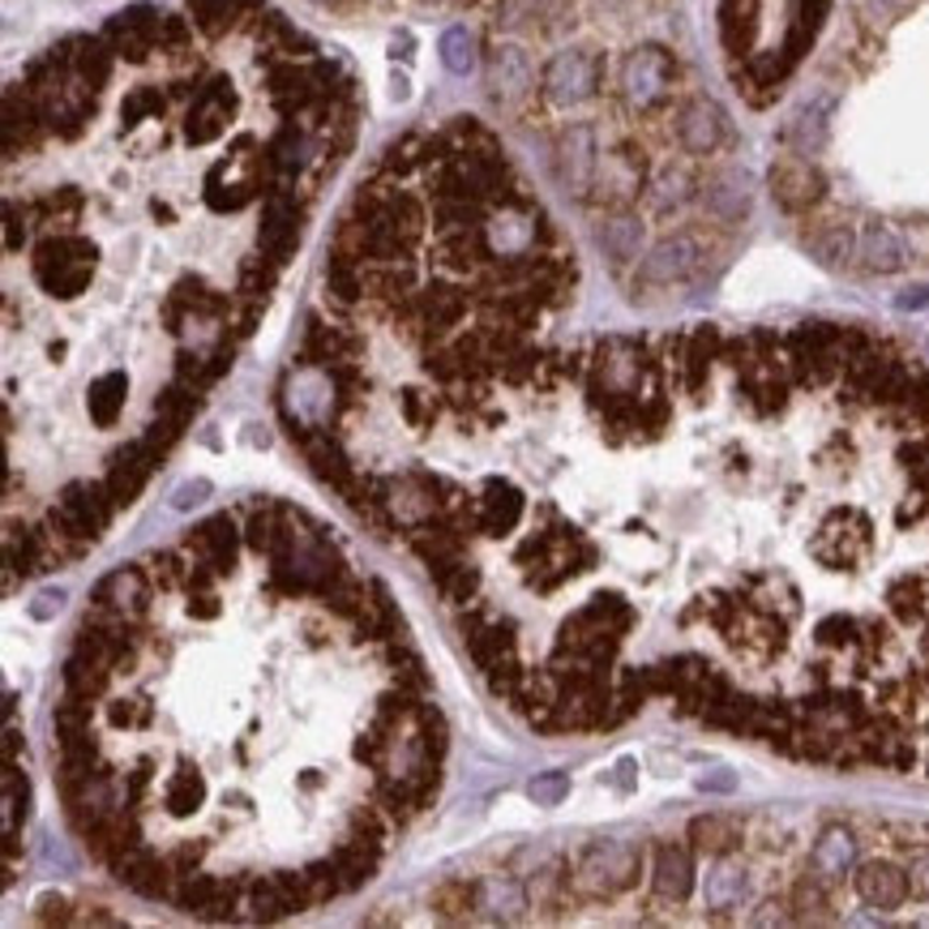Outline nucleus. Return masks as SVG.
<instances>
[{
    "label": "nucleus",
    "instance_id": "59",
    "mask_svg": "<svg viewBox=\"0 0 929 929\" xmlns=\"http://www.w3.org/2000/svg\"><path fill=\"white\" fill-rule=\"evenodd\" d=\"M390 52L394 56H412V34L403 31V34H394V43H390Z\"/></svg>",
    "mask_w": 929,
    "mask_h": 929
},
{
    "label": "nucleus",
    "instance_id": "36",
    "mask_svg": "<svg viewBox=\"0 0 929 929\" xmlns=\"http://www.w3.org/2000/svg\"><path fill=\"white\" fill-rule=\"evenodd\" d=\"M185 4H189V18L197 22V31L215 39V34H224L240 18V9L249 0H185Z\"/></svg>",
    "mask_w": 929,
    "mask_h": 929
},
{
    "label": "nucleus",
    "instance_id": "38",
    "mask_svg": "<svg viewBox=\"0 0 929 929\" xmlns=\"http://www.w3.org/2000/svg\"><path fill=\"white\" fill-rule=\"evenodd\" d=\"M163 802H167L172 814H193L197 805L206 802V780L197 771H176L167 780V788H163Z\"/></svg>",
    "mask_w": 929,
    "mask_h": 929
},
{
    "label": "nucleus",
    "instance_id": "55",
    "mask_svg": "<svg viewBox=\"0 0 929 929\" xmlns=\"http://www.w3.org/2000/svg\"><path fill=\"white\" fill-rule=\"evenodd\" d=\"M189 612H193V617H202V621L219 617V600H215V591H193V596H189Z\"/></svg>",
    "mask_w": 929,
    "mask_h": 929
},
{
    "label": "nucleus",
    "instance_id": "46",
    "mask_svg": "<svg viewBox=\"0 0 929 929\" xmlns=\"http://www.w3.org/2000/svg\"><path fill=\"white\" fill-rule=\"evenodd\" d=\"M210 493H215V484L206 481V476H193V481H180L172 493H167V506L176 514H185V510H193V506H202Z\"/></svg>",
    "mask_w": 929,
    "mask_h": 929
},
{
    "label": "nucleus",
    "instance_id": "4",
    "mask_svg": "<svg viewBox=\"0 0 929 929\" xmlns=\"http://www.w3.org/2000/svg\"><path fill=\"white\" fill-rule=\"evenodd\" d=\"M112 493H107V484H86V481H73L69 488L61 493V502H56V510H52V518L61 523L64 531L73 536V540H82V545H91V540H99L103 531H107V518H112Z\"/></svg>",
    "mask_w": 929,
    "mask_h": 929
},
{
    "label": "nucleus",
    "instance_id": "18",
    "mask_svg": "<svg viewBox=\"0 0 929 929\" xmlns=\"http://www.w3.org/2000/svg\"><path fill=\"white\" fill-rule=\"evenodd\" d=\"M677 137L690 155H715L729 142V121L711 99H690L677 116Z\"/></svg>",
    "mask_w": 929,
    "mask_h": 929
},
{
    "label": "nucleus",
    "instance_id": "5",
    "mask_svg": "<svg viewBox=\"0 0 929 929\" xmlns=\"http://www.w3.org/2000/svg\"><path fill=\"white\" fill-rule=\"evenodd\" d=\"M245 908H249V917H254V921H283V917H291V912L313 908L304 869H279V874H266V878L249 882V891H245Z\"/></svg>",
    "mask_w": 929,
    "mask_h": 929
},
{
    "label": "nucleus",
    "instance_id": "22",
    "mask_svg": "<svg viewBox=\"0 0 929 929\" xmlns=\"http://www.w3.org/2000/svg\"><path fill=\"white\" fill-rule=\"evenodd\" d=\"M596 240H600V249H605L609 261L626 266V261H634V257L642 254L647 227H642V219L639 215H630V210H612V215H605V219L596 224Z\"/></svg>",
    "mask_w": 929,
    "mask_h": 929
},
{
    "label": "nucleus",
    "instance_id": "40",
    "mask_svg": "<svg viewBox=\"0 0 929 929\" xmlns=\"http://www.w3.org/2000/svg\"><path fill=\"white\" fill-rule=\"evenodd\" d=\"M193 407H197V385H189V382L167 385L159 399H155V416L167 420V424H176V429L189 424Z\"/></svg>",
    "mask_w": 929,
    "mask_h": 929
},
{
    "label": "nucleus",
    "instance_id": "43",
    "mask_svg": "<svg viewBox=\"0 0 929 929\" xmlns=\"http://www.w3.org/2000/svg\"><path fill=\"white\" fill-rule=\"evenodd\" d=\"M527 797L536 805H545V809L561 805L570 797V775H566V771H540V775L527 784Z\"/></svg>",
    "mask_w": 929,
    "mask_h": 929
},
{
    "label": "nucleus",
    "instance_id": "54",
    "mask_svg": "<svg viewBox=\"0 0 929 929\" xmlns=\"http://www.w3.org/2000/svg\"><path fill=\"white\" fill-rule=\"evenodd\" d=\"M403 416H407V424H416V429L433 420V407H424L420 390H403Z\"/></svg>",
    "mask_w": 929,
    "mask_h": 929
},
{
    "label": "nucleus",
    "instance_id": "42",
    "mask_svg": "<svg viewBox=\"0 0 929 929\" xmlns=\"http://www.w3.org/2000/svg\"><path fill=\"white\" fill-rule=\"evenodd\" d=\"M31 788L27 775H18L13 763H4V835H18V814H27Z\"/></svg>",
    "mask_w": 929,
    "mask_h": 929
},
{
    "label": "nucleus",
    "instance_id": "19",
    "mask_svg": "<svg viewBox=\"0 0 929 929\" xmlns=\"http://www.w3.org/2000/svg\"><path fill=\"white\" fill-rule=\"evenodd\" d=\"M95 605L121 612V617H128V621H137V617L146 612V605H151V582H146V570H137V566H121V570H112V575L95 587Z\"/></svg>",
    "mask_w": 929,
    "mask_h": 929
},
{
    "label": "nucleus",
    "instance_id": "60",
    "mask_svg": "<svg viewBox=\"0 0 929 929\" xmlns=\"http://www.w3.org/2000/svg\"><path fill=\"white\" fill-rule=\"evenodd\" d=\"M313 4H339V0H313Z\"/></svg>",
    "mask_w": 929,
    "mask_h": 929
},
{
    "label": "nucleus",
    "instance_id": "1",
    "mask_svg": "<svg viewBox=\"0 0 929 929\" xmlns=\"http://www.w3.org/2000/svg\"><path fill=\"white\" fill-rule=\"evenodd\" d=\"M99 249L82 236H48L39 249H34V279L48 296H61V300H73L91 288V275H95Z\"/></svg>",
    "mask_w": 929,
    "mask_h": 929
},
{
    "label": "nucleus",
    "instance_id": "50",
    "mask_svg": "<svg viewBox=\"0 0 929 929\" xmlns=\"http://www.w3.org/2000/svg\"><path fill=\"white\" fill-rule=\"evenodd\" d=\"M433 904L442 908V912H463V908H472L476 904V887H467V882H454V887H442L437 896H433Z\"/></svg>",
    "mask_w": 929,
    "mask_h": 929
},
{
    "label": "nucleus",
    "instance_id": "29",
    "mask_svg": "<svg viewBox=\"0 0 929 929\" xmlns=\"http://www.w3.org/2000/svg\"><path fill=\"white\" fill-rule=\"evenodd\" d=\"M304 454H309V463H313V472H318L321 481L334 484L339 493H348L355 472L352 463H348V454L330 442V433H304Z\"/></svg>",
    "mask_w": 929,
    "mask_h": 929
},
{
    "label": "nucleus",
    "instance_id": "21",
    "mask_svg": "<svg viewBox=\"0 0 929 929\" xmlns=\"http://www.w3.org/2000/svg\"><path fill=\"white\" fill-rule=\"evenodd\" d=\"M699 202H703V210L715 224H737V219L750 215V185L737 172H715L699 189Z\"/></svg>",
    "mask_w": 929,
    "mask_h": 929
},
{
    "label": "nucleus",
    "instance_id": "41",
    "mask_svg": "<svg viewBox=\"0 0 929 929\" xmlns=\"http://www.w3.org/2000/svg\"><path fill=\"white\" fill-rule=\"evenodd\" d=\"M853 835L848 832H827L823 839H818V848H814V866H818V874H844L848 869V861H853Z\"/></svg>",
    "mask_w": 929,
    "mask_h": 929
},
{
    "label": "nucleus",
    "instance_id": "8",
    "mask_svg": "<svg viewBox=\"0 0 929 929\" xmlns=\"http://www.w3.org/2000/svg\"><path fill=\"white\" fill-rule=\"evenodd\" d=\"M103 39L112 43L116 56H125V61H133V64L146 61L163 39V13L155 4H128V9H121V13L107 18Z\"/></svg>",
    "mask_w": 929,
    "mask_h": 929
},
{
    "label": "nucleus",
    "instance_id": "35",
    "mask_svg": "<svg viewBox=\"0 0 929 929\" xmlns=\"http://www.w3.org/2000/svg\"><path fill=\"white\" fill-rule=\"evenodd\" d=\"M437 52H442V64L450 73H458V78L476 73V64H481V43H476V34L467 27H450L442 34V43H437Z\"/></svg>",
    "mask_w": 929,
    "mask_h": 929
},
{
    "label": "nucleus",
    "instance_id": "15",
    "mask_svg": "<svg viewBox=\"0 0 929 929\" xmlns=\"http://www.w3.org/2000/svg\"><path fill=\"white\" fill-rule=\"evenodd\" d=\"M155 463H159V454L146 446L142 437L116 450V454H112V463H107V476H103L107 493H112V502H116V506H133V502H137V493H142L146 481H151Z\"/></svg>",
    "mask_w": 929,
    "mask_h": 929
},
{
    "label": "nucleus",
    "instance_id": "53",
    "mask_svg": "<svg viewBox=\"0 0 929 929\" xmlns=\"http://www.w3.org/2000/svg\"><path fill=\"white\" fill-rule=\"evenodd\" d=\"M167 866H172L176 878H185V874H193V869L202 866V848H197V844H180V848L167 857Z\"/></svg>",
    "mask_w": 929,
    "mask_h": 929
},
{
    "label": "nucleus",
    "instance_id": "52",
    "mask_svg": "<svg viewBox=\"0 0 929 929\" xmlns=\"http://www.w3.org/2000/svg\"><path fill=\"white\" fill-rule=\"evenodd\" d=\"M27 240V215H18V206H4V249L18 254Z\"/></svg>",
    "mask_w": 929,
    "mask_h": 929
},
{
    "label": "nucleus",
    "instance_id": "13",
    "mask_svg": "<svg viewBox=\"0 0 929 929\" xmlns=\"http://www.w3.org/2000/svg\"><path fill=\"white\" fill-rule=\"evenodd\" d=\"M488 86H493V99L506 103V107H523L531 91H536V73H531V61L518 43H497L493 56H488Z\"/></svg>",
    "mask_w": 929,
    "mask_h": 929
},
{
    "label": "nucleus",
    "instance_id": "16",
    "mask_svg": "<svg viewBox=\"0 0 929 929\" xmlns=\"http://www.w3.org/2000/svg\"><path fill=\"white\" fill-rule=\"evenodd\" d=\"M463 639H467L472 660L481 664V673H493L497 664L514 660V621L484 617V612H467V617H463Z\"/></svg>",
    "mask_w": 929,
    "mask_h": 929
},
{
    "label": "nucleus",
    "instance_id": "24",
    "mask_svg": "<svg viewBox=\"0 0 929 929\" xmlns=\"http://www.w3.org/2000/svg\"><path fill=\"white\" fill-rule=\"evenodd\" d=\"M476 908H488L493 917L514 921V917H523L531 908V896H527L518 874H493V878L476 882Z\"/></svg>",
    "mask_w": 929,
    "mask_h": 929
},
{
    "label": "nucleus",
    "instance_id": "49",
    "mask_svg": "<svg viewBox=\"0 0 929 929\" xmlns=\"http://www.w3.org/2000/svg\"><path fill=\"white\" fill-rule=\"evenodd\" d=\"M107 715H112L116 729H146L151 724V703H142V699H116V703L107 706Z\"/></svg>",
    "mask_w": 929,
    "mask_h": 929
},
{
    "label": "nucleus",
    "instance_id": "27",
    "mask_svg": "<svg viewBox=\"0 0 929 929\" xmlns=\"http://www.w3.org/2000/svg\"><path fill=\"white\" fill-rule=\"evenodd\" d=\"M651 882H656V896L660 899H673V904H681V899L690 896V887H694V866H690V857H685L681 848H673V844L656 848Z\"/></svg>",
    "mask_w": 929,
    "mask_h": 929
},
{
    "label": "nucleus",
    "instance_id": "37",
    "mask_svg": "<svg viewBox=\"0 0 929 929\" xmlns=\"http://www.w3.org/2000/svg\"><path fill=\"white\" fill-rule=\"evenodd\" d=\"M690 839L706 848V853H729L733 844H741V827L724 814H711V818H694L690 823Z\"/></svg>",
    "mask_w": 929,
    "mask_h": 929
},
{
    "label": "nucleus",
    "instance_id": "14",
    "mask_svg": "<svg viewBox=\"0 0 929 929\" xmlns=\"http://www.w3.org/2000/svg\"><path fill=\"white\" fill-rule=\"evenodd\" d=\"M231 112H236L231 82H227V78H210V82L193 95L189 121H185V133H189L193 146H206V142H215V137H224Z\"/></svg>",
    "mask_w": 929,
    "mask_h": 929
},
{
    "label": "nucleus",
    "instance_id": "2",
    "mask_svg": "<svg viewBox=\"0 0 929 929\" xmlns=\"http://www.w3.org/2000/svg\"><path fill=\"white\" fill-rule=\"evenodd\" d=\"M639 869H642L639 848L617 844V839H600V844L582 848V857H578L575 866V882L578 891H587V896H617V891L634 887Z\"/></svg>",
    "mask_w": 929,
    "mask_h": 929
},
{
    "label": "nucleus",
    "instance_id": "57",
    "mask_svg": "<svg viewBox=\"0 0 929 929\" xmlns=\"http://www.w3.org/2000/svg\"><path fill=\"white\" fill-rule=\"evenodd\" d=\"M64 908H69V904H64L61 896H43L39 899V921H64V917H69Z\"/></svg>",
    "mask_w": 929,
    "mask_h": 929
},
{
    "label": "nucleus",
    "instance_id": "10",
    "mask_svg": "<svg viewBox=\"0 0 929 929\" xmlns=\"http://www.w3.org/2000/svg\"><path fill=\"white\" fill-rule=\"evenodd\" d=\"M596 172H600L596 128L591 125L561 128V137H557V176H561V185L575 193V197H587V189L596 185Z\"/></svg>",
    "mask_w": 929,
    "mask_h": 929
},
{
    "label": "nucleus",
    "instance_id": "34",
    "mask_svg": "<svg viewBox=\"0 0 929 929\" xmlns=\"http://www.w3.org/2000/svg\"><path fill=\"white\" fill-rule=\"evenodd\" d=\"M352 339L339 330V326H326V321H309L304 330V355L318 360V364H339V360H352Z\"/></svg>",
    "mask_w": 929,
    "mask_h": 929
},
{
    "label": "nucleus",
    "instance_id": "45",
    "mask_svg": "<svg viewBox=\"0 0 929 929\" xmlns=\"http://www.w3.org/2000/svg\"><path fill=\"white\" fill-rule=\"evenodd\" d=\"M741 891H745V874L733 866H720L715 874H711V882H706V899L715 904V908H729V904H737Z\"/></svg>",
    "mask_w": 929,
    "mask_h": 929
},
{
    "label": "nucleus",
    "instance_id": "30",
    "mask_svg": "<svg viewBox=\"0 0 929 929\" xmlns=\"http://www.w3.org/2000/svg\"><path fill=\"white\" fill-rule=\"evenodd\" d=\"M326 288L339 304H355L364 291H369V279L360 270V257H352L348 249H334L330 261H326Z\"/></svg>",
    "mask_w": 929,
    "mask_h": 929
},
{
    "label": "nucleus",
    "instance_id": "32",
    "mask_svg": "<svg viewBox=\"0 0 929 929\" xmlns=\"http://www.w3.org/2000/svg\"><path fill=\"white\" fill-rule=\"evenodd\" d=\"M73 73L99 95V91L107 86V78H112V43H107V39H86V34H78Z\"/></svg>",
    "mask_w": 929,
    "mask_h": 929
},
{
    "label": "nucleus",
    "instance_id": "58",
    "mask_svg": "<svg viewBox=\"0 0 929 929\" xmlns=\"http://www.w3.org/2000/svg\"><path fill=\"white\" fill-rule=\"evenodd\" d=\"M18 745H22V733L18 729H4V763L18 758Z\"/></svg>",
    "mask_w": 929,
    "mask_h": 929
},
{
    "label": "nucleus",
    "instance_id": "3",
    "mask_svg": "<svg viewBox=\"0 0 929 929\" xmlns=\"http://www.w3.org/2000/svg\"><path fill=\"white\" fill-rule=\"evenodd\" d=\"M677 61L660 48V43H642L634 48L626 64H621V91L630 99V107H656L660 99L673 91Z\"/></svg>",
    "mask_w": 929,
    "mask_h": 929
},
{
    "label": "nucleus",
    "instance_id": "23",
    "mask_svg": "<svg viewBox=\"0 0 929 929\" xmlns=\"http://www.w3.org/2000/svg\"><path fill=\"white\" fill-rule=\"evenodd\" d=\"M853 882H857V896L866 899L869 908H899L908 899V878L891 861H866Z\"/></svg>",
    "mask_w": 929,
    "mask_h": 929
},
{
    "label": "nucleus",
    "instance_id": "12",
    "mask_svg": "<svg viewBox=\"0 0 929 929\" xmlns=\"http://www.w3.org/2000/svg\"><path fill=\"white\" fill-rule=\"evenodd\" d=\"M296 240H300V206L288 193H270L261 210V227H257V254L283 266L296 254Z\"/></svg>",
    "mask_w": 929,
    "mask_h": 929
},
{
    "label": "nucleus",
    "instance_id": "39",
    "mask_svg": "<svg viewBox=\"0 0 929 929\" xmlns=\"http://www.w3.org/2000/svg\"><path fill=\"white\" fill-rule=\"evenodd\" d=\"M279 536H283V506H261V510L249 514V523H245V540L257 548V553H275V545H279Z\"/></svg>",
    "mask_w": 929,
    "mask_h": 929
},
{
    "label": "nucleus",
    "instance_id": "47",
    "mask_svg": "<svg viewBox=\"0 0 929 929\" xmlns=\"http://www.w3.org/2000/svg\"><path fill=\"white\" fill-rule=\"evenodd\" d=\"M163 112V95L159 91H133V95L125 99V107H121V125L133 128L137 121H146V116H159Z\"/></svg>",
    "mask_w": 929,
    "mask_h": 929
},
{
    "label": "nucleus",
    "instance_id": "44",
    "mask_svg": "<svg viewBox=\"0 0 929 929\" xmlns=\"http://www.w3.org/2000/svg\"><path fill=\"white\" fill-rule=\"evenodd\" d=\"M437 587H442V596H446V600H454V605H467V600L481 591V575H476L467 561H458V566H450L446 575L437 578Z\"/></svg>",
    "mask_w": 929,
    "mask_h": 929
},
{
    "label": "nucleus",
    "instance_id": "11",
    "mask_svg": "<svg viewBox=\"0 0 929 929\" xmlns=\"http://www.w3.org/2000/svg\"><path fill=\"white\" fill-rule=\"evenodd\" d=\"M540 231H548V224L540 219V210L531 215L523 202H506L488 224H484V240H488V254L497 257H523L531 245H536V236Z\"/></svg>",
    "mask_w": 929,
    "mask_h": 929
},
{
    "label": "nucleus",
    "instance_id": "7",
    "mask_svg": "<svg viewBox=\"0 0 929 929\" xmlns=\"http://www.w3.org/2000/svg\"><path fill=\"white\" fill-rule=\"evenodd\" d=\"M600 86V61L591 52H557L545 69V99L553 107H578Z\"/></svg>",
    "mask_w": 929,
    "mask_h": 929
},
{
    "label": "nucleus",
    "instance_id": "31",
    "mask_svg": "<svg viewBox=\"0 0 929 929\" xmlns=\"http://www.w3.org/2000/svg\"><path fill=\"white\" fill-rule=\"evenodd\" d=\"M125 394H128L125 373H103L99 382H91V390H86V407H91V420H95L99 429L116 424L121 407H125Z\"/></svg>",
    "mask_w": 929,
    "mask_h": 929
},
{
    "label": "nucleus",
    "instance_id": "61",
    "mask_svg": "<svg viewBox=\"0 0 929 929\" xmlns=\"http://www.w3.org/2000/svg\"><path fill=\"white\" fill-rule=\"evenodd\" d=\"M433 4H442V0H433Z\"/></svg>",
    "mask_w": 929,
    "mask_h": 929
},
{
    "label": "nucleus",
    "instance_id": "6",
    "mask_svg": "<svg viewBox=\"0 0 929 929\" xmlns=\"http://www.w3.org/2000/svg\"><path fill=\"white\" fill-rule=\"evenodd\" d=\"M703 240L690 236V231H677V236H664L651 254L642 257L639 266V283L642 288H673V283H685L699 266H703Z\"/></svg>",
    "mask_w": 929,
    "mask_h": 929
},
{
    "label": "nucleus",
    "instance_id": "9",
    "mask_svg": "<svg viewBox=\"0 0 929 929\" xmlns=\"http://www.w3.org/2000/svg\"><path fill=\"white\" fill-rule=\"evenodd\" d=\"M771 193L788 215H805L827 197V176L814 159L802 155H784L771 167Z\"/></svg>",
    "mask_w": 929,
    "mask_h": 929
},
{
    "label": "nucleus",
    "instance_id": "25",
    "mask_svg": "<svg viewBox=\"0 0 929 929\" xmlns=\"http://www.w3.org/2000/svg\"><path fill=\"white\" fill-rule=\"evenodd\" d=\"M330 861H334V874H339L343 891H355V887H364V882L378 874L382 848H378V844H369V839H360V835H348V839L330 853Z\"/></svg>",
    "mask_w": 929,
    "mask_h": 929
},
{
    "label": "nucleus",
    "instance_id": "48",
    "mask_svg": "<svg viewBox=\"0 0 929 929\" xmlns=\"http://www.w3.org/2000/svg\"><path fill=\"white\" fill-rule=\"evenodd\" d=\"M394 681H399L403 694H424V690H429L424 664H420L416 656H407V651H399V660H394Z\"/></svg>",
    "mask_w": 929,
    "mask_h": 929
},
{
    "label": "nucleus",
    "instance_id": "28",
    "mask_svg": "<svg viewBox=\"0 0 929 929\" xmlns=\"http://www.w3.org/2000/svg\"><path fill=\"white\" fill-rule=\"evenodd\" d=\"M112 673H116L112 664H103V660H95V656H86V651L73 647V656L64 660V690L78 694V699H86V703H95V699H103L107 677Z\"/></svg>",
    "mask_w": 929,
    "mask_h": 929
},
{
    "label": "nucleus",
    "instance_id": "56",
    "mask_svg": "<svg viewBox=\"0 0 929 929\" xmlns=\"http://www.w3.org/2000/svg\"><path fill=\"white\" fill-rule=\"evenodd\" d=\"M540 9H548V0H506V22H523V18H531V13H540Z\"/></svg>",
    "mask_w": 929,
    "mask_h": 929
},
{
    "label": "nucleus",
    "instance_id": "17",
    "mask_svg": "<svg viewBox=\"0 0 929 929\" xmlns=\"http://www.w3.org/2000/svg\"><path fill=\"white\" fill-rule=\"evenodd\" d=\"M463 313H467V296L458 288H450V283H433V288L424 291H412L407 304H403V318H416L433 339L454 330L463 321Z\"/></svg>",
    "mask_w": 929,
    "mask_h": 929
},
{
    "label": "nucleus",
    "instance_id": "26",
    "mask_svg": "<svg viewBox=\"0 0 929 929\" xmlns=\"http://www.w3.org/2000/svg\"><path fill=\"white\" fill-rule=\"evenodd\" d=\"M236 540H240L236 523H231L227 514H219V518H210V523H202V527L193 531L189 548L202 557V561H210V566L224 575V570H231V561H236Z\"/></svg>",
    "mask_w": 929,
    "mask_h": 929
},
{
    "label": "nucleus",
    "instance_id": "33",
    "mask_svg": "<svg viewBox=\"0 0 929 929\" xmlns=\"http://www.w3.org/2000/svg\"><path fill=\"white\" fill-rule=\"evenodd\" d=\"M266 163L279 172V176H296L304 163H309V137H304V128L296 125H283L275 137H270V146H266Z\"/></svg>",
    "mask_w": 929,
    "mask_h": 929
},
{
    "label": "nucleus",
    "instance_id": "51",
    "mask_svg": "<svg viewBox=\"0 0 929 929\" xmlns=\"http://www.w3.org/2000/svg\"><path fill=\"white\" fill-rule=\"evenodd\" d=\"M64 600H69V596H64V587H43L31 605H27V612H31L34 621H52V617L64 609Z\"/></svg>",
    "mask_w": 929,
    "mask_h": 929
},
{
    "label": "nucleus",
    "instance_id": "20",
    "mask_svg": "<svg viewBox=\"0 0 929 929\" xmlns=\"http://www.w3.org/2000/svg\"><path fill=\"white\" fill-rule=\"evenodd\" d=\"M523 510H527V502H523V493L514 484L488 481L484 493L476 497V527L488 531V536H506V531H514L523 523Z\"/></svg>",
    "mask_w": 929,
    "mask_h": 929
}]
</instances>
